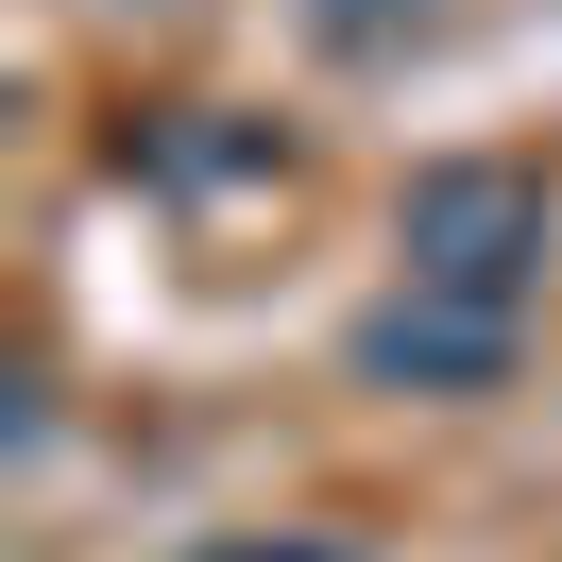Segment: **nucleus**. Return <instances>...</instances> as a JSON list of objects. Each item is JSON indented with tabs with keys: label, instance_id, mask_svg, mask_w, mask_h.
I'll return each mask as SVG.
<instances>
[{
	"label": "nucleus",
	"instance_id": "f03ea898",
	"mask_svg": "<svg viewBox=\"0 0 562 562\" xmlns=\"http://www.w3.org/2000/svg\"><path fill=\"white\" fill-rule=\"evenodd\" d=\"M512 358H528V307H460V290H409V273L358 307V375H375V392H426V409L512 392Z\"/></svg>",
	"mask_w": 562,
	"mask_h": 562
},
{
	"label": "nucleus",
	"instance_id": "f257e3e1",
	"mask_svg": "<svg viewBox=\"0 0 562 562\" xmlns=\"http://www.w3.org/2000/svg\"><path fill=\"white\" fill-rule=\"evenodd\" d=\"M546 239H562V205L528 154H426L392 188V273L460 290V307H546Z\"/></svg>",
	"mask_w": 562,
	"mask_h": 562
},
{
	"label": "nucleus",
	"instance_id": "7ed1b4c3",
	"mask_svg": "<svg viewBox=\"0 0 562 562\" xmlns=\"http://www.w3.org/2000/svg\"><path fill=\"white\" fill-rule=\"evenodd\" d=\"M205 562H341V528H256V546H205Z\"/></svg>",
	"mask_w": 562,
	"mask_h": 562
}]
</instances>
